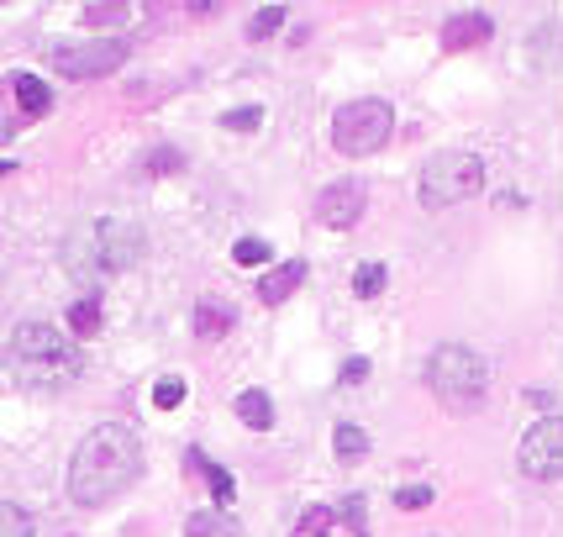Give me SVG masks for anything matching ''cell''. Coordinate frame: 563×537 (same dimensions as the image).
<instances>
[{"instance_id": "6da1fadb", "label": "cell", "mask_w": 563, "mask_h": 537, "mask_svg": "<svg viewBox=\"0 0 563 537\" xmlns=\"http://www.w3.org/2000/svg\"><path fill=\"white\" fill-rule=\"evenodd\" d=\"M137 469H143L137 432L121 427V421H100L95 432H85V443L69 458V501L89 511L106 506L137 479Z\"/></svg>"}, {"instance_id": "7a4b0ae2", "label": "cell", "mask_w": 563, "mask_h": 537, "mask_svg": "<svg viewBox=\"0 0 563 537\" xmlns=\"http://www.w3.org/2000/svg\"><path fill=\"white\" fill-rule=\"evenodd\" d=\"M5 369L22 385H69L80 374V343L48 322H22L5 343Z\"/></svg>"}, {"instance_id": "3957f363", "label": "cell", "mask_w": 563, "mask_h": 537, "mask_svg": "<svg viewBox=\"0 0 563 537\" xmlns=\"http://www.w3.org/2000/svg\"><path fill=\"white\" fill-rule=\"evenodd\" d=\"M427 385H432V395L447 411H475L484 401V390H490V363L475 348H464V343H443L427 358Z\"/></svg>"}, {"instance_id": "277c9868", "label": "cell", "mask_w": 563, "mask_h": 537, "mask_svg": "<svg viewBox=\"0 0 563 537\" xmlns=\"http://www.w3.org/2000/svg\"><path fill=\"white\" fill-rule=\"evenodd\" d=\"M479 190H484V164L464 148L432 153V158L421 164V179H416V201L427 211L464 206V201H475Z\"/></svg>"}, {"instance_id": "5b68a950", "label": "cell", "mask_w": 563, "mask_h": 537, "mask_svg": "<svg viewBox=\"0 0 563 537\" xmlns=\"http://www.w3.org/2000/svg\"><path fill=\"white\" fill-rule=\"evenodd\" d=\"M390 132H395L390 100L363 95V100H348V106L332 117V148L343 153V158H369V153H380L390 143Z\"/></svg>"}, {"instance_id": "8992f818", "label": "cell", "mask_w": 563, "mask_h": 537, "mask_svg": "<svg viewBox=\"0 0 563 537\" xmlns=\"http://www.w3.org/2000/svg\"><path fill=\"white\" fill-rule=\"evenodd\" d=\"M516 464L527 479H563V417H537L516 448Z\"/></svg>"}, {"instance_id": "52a82bcc", "label": "cell", "mask_w": 563, "mask_h": 537, "mask_svg": "<svg viewBox=\"0 0 563 537\" xmlns=\"http://www.w3.org/2000/svg\"><path fill=\"white\" fill-rule=\"evenodd\" d=\"M127 43L121 37H100V43H69V48H53L48 63L59 69L63 80H100V74H111L127 63Z\"/></svg>"}, {"instance_id": "ba28073f", "label": "cell", "mask_w": 563, "mask_h": 537, "mask_svg": "<svg viewBox=\"0 0 563 537\" xmlns=\"http://www.w3.org/2000/svg\"><path fill=\"white\" fill-rule=\"evenodd\" d=\"M369 211V190H363V179H337V184H326L322 195H316V222L332 227V232H348L358 227V216Z\"/></svg>"}, {"instance_id": "9c48e42d", "label": "cell", "mask_w": 563, "mask_h": 537, "mask_svg": "<svg viewBox=\"0 0 563 537\" xmlns=\"http://www.w3.org/2000/svg\"><path fill=\"white\" fill-rule=\"evenodd\" d=\"M137 253H143V238H137L127 222H100V227H95V268H100V274L127 268Z\"/></svg>"}, {"instance_id": "30bf717a", "label": "cell", "mask_w": 563, "mask_h": 537, "mask_svg": "<svg viewBox=\"0 0 563 537\" xmlns=\"http://www.w3.org/2000/svg\"><path fill=\"white\" fill-rule=\"evenodd\" d=\"M490 32H495V22H490L484 11H458V16H447L443 22V48L447 53H464V48L490 43Z\"/></svg>"}, {"instance_id": "8fae6325", "label": "cell", "mask_w": 563, "mask_h": 537, "mask_svg": "<svg viewBox=\"0 0 563 537\" xmlns=\"http://www.w3.org/2000/svg\"><path fill=\"white\" fill-rule=\"evenodd\" d=\"M184 469H190V479H206V485H211V496H216V511H221V506H232L238 485H232V475H227L221 464H211V458L201 453V448H190V453H184Z\"/></svg>"}, {"instance_id": "7c38bea8", "label": "cell", "mask_w": 563, "mask_h": 537, "mask_svg": "<svg viewBox=\"0 0 563 537\" xmlns=\"http://www.w3.org/2000/svg\"><path fill=\"white\" fill-rule=\"evenodd\" d=\"M5 85H11V95H16V111H22L27 121H37V117H48V111H53V90L43 85L37 74H11Z\"/></svg>"}, {"instance_id": "4fadbf2b", "label": "cell", "mask_w": 563, "mask_h": 537, "mask_svg": "<svg viewBox=\"0 0 563 537\" xmlns=\"http://www.w3.org/2000/svg\"><path fill=\"white\" fill-rule=\"evenodd\" d=\"M306 285V259H290V264H279V268H268L264 279H259V300L264 306H279V300H290Z\"/></svg>"}, {"instance_id": "5bb4252c", "label": "cell", "mask_w": 563, "mask_h": 537, "mask_svg": "<svg viewBox=\"0 0 563 537\" xmlns=\"http://www.w3.org/2000/svg\"><path fill=\"white\" fill-rule=\"evenodd\" d=\"M232 322H238V311L227 306V300H216V296H206L201 306H195V337H221V332H232Z\"/></svg>"}, {"instance_id": "9a60e30c", "label": "cell", "mask_w": 563, "mask_h": 537, "mask_svg": "<svg viewBox=\"0 0 563 537\" xmlns=\"http://www.w3.org/2000/svg\"><path fill=\"white\" fill-rule=\"evenodd\" d=\"M238 417L253 427V432H268L274 427V401H268L264 390H242L238 395Z\"/></svg>"}, {"instance_id": "2e32d148", "label": "cell", "mask_w": 563, "mask_h": 537, "mask_svg": "<svg viewBox=\"0 0 563 537\" xmlns=\"http://www.w3.org/2000/svg\"><path fill=\"white\" fill-rule=\"evenodd\" d=\"M100 322H106L100 296H80L74 306H69V332H74V337H95V332H100Z\"/></svg>"}, {"instance_id": "e0dca14e", "label": "cell", "mask_w": 563, "mask_h": 537, "mask_svg": "<svg viewBox=\"0 0 563 537\" xmlns=\"http://www.w3.org/2000/svg\"><path fill=\"white\" fill-rule=\"evenodd\" d=\"M332 448H337L343 464H358V458L369 453V432L354 427V421H337V427H332Z\"/></svg>"}, {"instance_id": "ac0fdd59", "label": "cell", "mask_w": 563, "mask_h": 537, "mask_svg": "<svg viewBox=\"0 0 563 537\" xmlns=\"http://www.w3.org/2000/svg\"><path fill=\"white\" fill-rule=\"evenodd\" d=\"M238 527L221 516V511H195L190 522H184V537H232Z\"/></svg>"}, {"instance_id": "d6986e66", "label": "cell", "mask_w": 563, "mask_h": 537, "mask_svg": "<svg viewBox=\"0 0 563 537\" xmlns=\"http://www.w3.org/2000/svg\"><path fill=\"white\" fill-rule=\"evenodd\" d=\"M279 27H285V5H264V11L248 22V37H253V43H264V37H274Z\"/></svg>"}, {"instance_id": "ffe728a7", "label": "cell", "mask_w": 563, "mask_h": 537, "mask_svg": "<svg viewBox=\"0 0 563 537\" xmlns=\"http://www.w3.org/2000/svg\"><path fill=\"white\" fill-rule=\"evenodd\" d=\"M0 537H32V516L11 501H0Z\"/></svg>"}, {"instance_id": "44dd1931", "label": "cell", "mask_w": 563, "mask_h": 537, "mask_svg": "<svg viewBox=\"0 0 563 537\" xmlns=\"http://www.w3.org/2000/svg\"><path fill=\"white\" fill-rule=\"evenodd\" d=\"M326 533H332V506H311L296 522V533L290 537H326Z\"/></svg>"}, {"instance_id": "7402d4cb", "label": "cell", "mask_w": 563, "mask_h": 537, "mask_svg": "<svg viewBox=\"0 0 563 537\" xmlns=\"http://www.w3.org/2000/svg\"><path fill=\"white\" fill-rule=\"evenodd\" d=\"M232 259H238L242 268L268 264V242H264V238H238V248H232Z\"/></svg>"}, {"instance_id": "603a6c76", "label": "cell", "mask_w": 563, "mask_h": 537, "mask_svg": "<svg viewBox=\"0 0 563 537\" xmlns=\"http://www.w3.org/2000/svg\"><path fill=\"white\" fill-rule=\"evenodd\" d=\"M354 290L363 300L380 296V290H385V264H363V268H358V274H354Z\"/></svg>"}, {"instance_id": "cb8c5ba5", "label": "cell", "mask_w": 563, "mask_h": 537, "mask_svg": "<svg viewBox=\"0 0 563 537\" xmlns=\"http://www.w3.org/2000/svg\"><path fill=\"white\" fill-rule=\"evenodd\" d=\"M179 401H184V380H158V385H153V406H158V411H175Z\"/></svg>"}, {"instance_id": "d4e9b609", "label": "cell", "mask_w": 563, "mask_h": 537, "mask_svg": "<svg viewBox=\"0 0 563 537\" xmlns=\"http://www.w3.org/2000/svg\"><path fill=\"white\" fill-rule=\"evenodd\" d=\"M264 121V106H238V111H227L221 117V127H232V132H253Z\"/></svg>"}, {"instance_id": "484cf974", "label": "cell", "mask_w": 563, "mask_h": 537, "mask_svg": "<svg viewBox=\"0 0 563 537\" xmlns=\"http://www.w3.org/2000/svg\"><path fill=\"white\" fill-rule=\"evenodd\" d=\"M395 506H400V511L432 506V485H406V490H395Z\"/></svg>"}, {"instance_id": "4316f807", "label": "cell", "mask_w": 563, "mask_h": 537, "mask_svg": "<svg viewBox=\"0 0 563 537\" xmlns=\"http://www.w3.org/2000/svg\"><path fill=\"white\" fill-rule=\"evenodd\" d=\"M369 501H363V496H354V501H348V506H343V522H348V527H354V537H369Z\"/></svg>"}, {"instance_id": "83f0119b", "label": "cell", "mask_w": 563, "mask_h": 537, "mask_svg": "<svg viewBox=\"0 0 563 537\" xmlns=\"http://www.w3.org/2000/svg\"><path fill=\"white\" fill-rule=\"evenodd\" d=\"M179 164H184V158H179L175 148H158V153H148V175H175Z\"/></svg>"}, {"instance_id": "f1b7e54d", "label": "cell", "mask_w": 563, "mask_h": 537, "mask_svg": "<svg viewBox=\"0 0 563 537\" xmlns=\"http://www.w3.org/2000/svg\"><path fill=\"white\" fill-rule=\"evenodd\" d=\"M127 5H89L85 11V27H106V22H121Z\"/></svg>"}, {"instance_id": "f546056e", "label": "cell", "mask_w": 563, "mask_h": 537, "mask_svg": "<svg viewBox=\"0 0 563 537\" xmlns=\"http://www.w3.org/2000/svg\"><path fill=\"white\" fill-rule=\"evenodd\" d=\"M363 374H369V358H348L343 363V385H363Z\"/></svg>"}]
</instances>
